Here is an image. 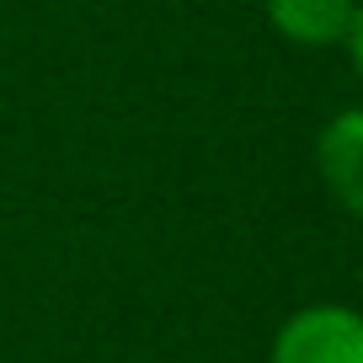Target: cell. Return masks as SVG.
I'll return each mask as SVG.
<instances>
[{
	"label": "cell",
	"mask_w": 363,
	"mask_h": 363,
	"mask_svg": "<svg viewBox=\"0 0 363 363\" xmlns=\"http://www.w3.org/2000/svg\"><path fill=\"white\" fill-rule=\"evenodd\" d=\"M272 363H363V320L347 305H310L284 320Z\"/></svg>",
	"instance_id": "6da1fadb"
},
{
	"label": "cell",
	"mask_w": 363,
	"mask_h": 363,
	"mask_svg": "<svg viewBox=\"0 0 363 363\" xmlns=\"http://www.w3.org/2000/svg\"><path fill=\"white\" fill-rule=\"evenodd\" d=\"M315 160H320V182L331 187V198L347 214H358L363 208V113L358 107L337 113V123L315 145Z\"/></svg>",
	"instance_id": "3957f363"
},
{
	"label": "cell",
	"mask_w": 363,
	"mask_h": 363,
	"mask_svg": "<svg viewBox=\"0 0 363 363\" xmlns=\"http://www.w3.org/2000/svg\"><path fill=\"white\" fill-rule=\"evenodd\" d=\"M267 16L289 43L305 48L352 43V54H358V33H363L358 0H267Z\"/></svg>",
	"instance_id": "7a4b0ae2"
}]
</instances>
